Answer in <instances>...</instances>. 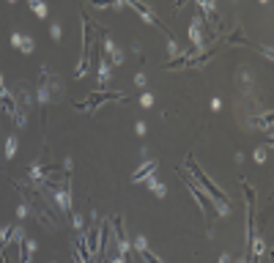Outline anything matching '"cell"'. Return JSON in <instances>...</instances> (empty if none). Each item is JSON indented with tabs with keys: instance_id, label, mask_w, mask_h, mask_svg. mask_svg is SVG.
<instances>
[{
	"instance_id": "obj_1",
	"label": "cell",
	"mask_w": 274,
	"mask_h": 263,
	"mask_svg": "<svg viewBox=\"0 0 274 263\" xmlns=\"http://www.w3.org/2000/svg\"><path fill=\"white\" fill-rule=\"evenodd\" d=\"M14 187L20 189V192L27 197V203H30V206L36 208V217H39V222L44 225V228H47V230H58V222H55L52 211L47 208V197H41V195L36 192V189L30 187V184H17V181H14Z\"/></svg>"
},
{
	"instance_id": "obj_2",
	"label": "cell",
	"mask_w": 274,
	"mask_h": 263,
	"mask_svg": "<svg viewBox=\"0 0 274 263\" xmlns=\"http://www.w3.org/2000/svg\"><path fill=\"white\" fill-rule=\"evenodd\" d=\"M186 170H189V173L195 175V178H198L200 184H203V189H206L208 195H211L214 200H217V203H222V211H228V208H230V200H228V195L222 192V189H217V187H214L211 181H208V175H206L203 170H200V167H198V162L192 159V156L186 159Z\"/></svg>"
},
{
	"instance_id": "obj_3",
	"label": "cell",
	"mask_w": 274,
	"mask_h": 263,
	"mask_svg": "<svg viewBox=\"0 0 274 263\" xmlns=\"http://www.w3.org/2000/svg\"><path fill=\"white\" fill-rule=\"evenodd\" d=\"M61 99V80L52 74V71H41L39 77V102L49 104V102H58Z\"/></svg>"
},
{
	"instance_id": "obj_4",
	"label": "cell",
	"mask_w": 274,
	"mask_h": 263,
	"mask_svg": "<svg viewBox=\"0 0 274 263\" xmlns=\"http://www.w3.org/2000/svg\"><path fill=\"white\" fill-rule=\"evenodd\" d=\"M102 102H126V93H118V90H96V93H91L85 102H74V107L77 110L93 112Z\"/></svg>"
},
{
	"instance_id": "obj_5",
	"label": "cell",
	"mask_w": 274,
	"mask_h": 263,
	"mask_svg": "<svg viewBox=\"0 0 274 263\" xmlns=\"http://www.w3.org/2000/svg\"><path fill=\"white\" fill-rule=\"evenodd\" d=\"M181 175H184V181H186V187H189L192 197H195V200H198V206H200V208H203V211H206V214H208V217H214V208H211V203H208V197H206V195H203V192H200V189H198V187H195V181H192V178H189V175H186V173H184V170H181Z\"/></svg>"
},
{
	"instance_id": "obj_6",
	"label": "cell",
	"mask_w": 274,
	"mask_h": 263,
	"mask_svg": "<svg viewBox=\"0 0 274 263\" xmlns=\"http://www.w3.org/2000/svg\"><path fill=\"white\" fill-rule=\"evenodd\" d=\"M110 225H113V230H115V241H118L121 255H126V252H129V241H126V233H123V219H121V217H113Z\"/></svg>"
},
{
	"instance_id": "obj_7",
	"label": "cell",
	"mask_w": 274,
	"mask_h": 263,
	"mask_svg": "<svg viewBox=\"0 0 274 263\" xmlns=\"http://www.w3.org/2000/svg\"><path fill=\"white\" fill-rule=\"evenodd\" d=\"M17 102L22 104V115H25V110L33 107V93H30V85H25V83L17 85Z\"/></svg>"
},
{
	"instance_id": "obj_8",
	"label": "cell",
	"mask_w": 274,
	"mask_h": 263,
	"mask_svg": "<svg viewBox=\"0 0 274 263\" xmlns=\"http://www.w3.org/2000/svg\"><path fill=\"white\" fill-rule=\"evenodd\" d=\"M151 173H157V162H145V165L137 167V173L132 175V181H145Z\"/></svg>"
},
{
	"instance_id": "obj_9",
	"label": "cell",
	"mask_w": 274,
	"mask_h": 263,
	"mask_svg": "<svg viewBox=\"0 0 274 263\" xmlns=\"http://www.w3.org/2000/svg\"><path fill=\"white\" fill-rule=\"evenodd\" d=\"M55 200H58V206L63 208V211H68L71 208V195H68V189H55Z\"/></svg>"
},
{
	"instance_id": "obj_10",
	"label": "cell",
	"mask_w": 274,
	"mask_h": 263,
	"mask_svg": "<svg viewBox=\"0 0 274 263\" xmlns=\"http://www.w3.org/2000/svg\"><path fill=\"white\" fill-rule=\"evenodd\" d=\"M137 249H140V255H143L145 263H159V258H157V255H151L148 249H145V239H137Z\"/></svg>"
},
{
	"instance_id": "obj_11",
	"label": "cell",
	"mask_w": 274,
	"mask_h": 263,
	"mask_svg": "<svg viewBox=\"0 0 274 263\" xmlns=\"http://www.w3.org/2000/svg\"><path fill=\"white\" fill-rule=\"evenodd\" d=\"M107 80H110V63L102 61V69H99V83H102V88L107 85Z\"/></svg>"
},
{
	"instance_id": "obj_12",
	"label": "cell",
	"mask_w": 274,
	"mask_h": 263,
	"mask_svg": "<svg viewBox=\"0 0 274 263\" xmlns=\"http://www.w3.org/2000/svg\"><path fill=\"white\" fill-rule=\"evenodd\" d=\"M14 151H17V137H8V143H6V156L8 159L14 156Z\"/></svg>"
},
{
	"instance_id": "obj_13",
	"label": "cell",
	"mask_w": 274,
	"mask_h": 263,
	"mask_svg": "<svg viewBox=\"0 0 274 263\" xmlns=\"http://www.w3.org/2000/svg\"><path fill=\"white\" fill-rule=\"evenodd\" d=\"M20 49H22V52H33V39H27V36H25L22 44H20Z\"/></svg>"
},
{
	"instance_id": "obj_14",
	"label": "cell",
	"mask_w": 274,
	"mask_h": 263,
	"mask_svg": "<svg viewBox=\"0 0 274 263\" xmlns=\"http://www.w3.org/2000/svg\"><path fill=\"white\" fill-rule=\"evenodd\" d=\"M148 187H151V189H157V195H159V197H162V195H164V187H162V184H159L157 178H151V181H148Z\"/></svg>"
},
{
	"instance_id": "obj_15",
	"label": "cell",
	"mask_w": 274,
	"mask_h": 263,
	"mask_svg": "<svg viewBox=\"0 0 274 263\" xmlns=\"http://www.w3.org/2000/svg\"><path fill=\"white\" fill-rule=\"evenodd\" d=\"M252 244H255V258H260V255H263V249H266L263 239H258V241H252Z\"/></svg>"
},
{
	"instance_id": "obj_16",
	"label": "cell",
	"mask_w": 274,
	"mask_h": 263,
	"mask_svg": "<svg viewBox=\"0 0 274 263\" xmlns=\"http://www.w3.org/2000/svg\"><path fill=\"white\" fill-rule=\"evenodd\" d=\"M33 11L39 17H47V6H41V3H33Z\"/></svg>"
},
{
	"instance_id": "obj_17",
	"label": "cell",
	"mask_w": 274,
	"mask_h": 263,
	"mask_svg": "<svg viewBox=\"0 0 274 263\" xmlns=\"http://www.w3.org/2000/svg\"><path fill=\"white\" fill-rule=\"evenodd\" d=\"M52 39H55V42L61 39V25H58V22H52Z\"/></svg>"
},
{
	"instance_id": "obj_18",
	"label": "cell",
	"mask_w": 274,
	"mask_h": 263,
	"mask_svg": "<svg viewBox=\"0 0 274 263\" xmlns=\"http://www.w3.org/2000/svg\"><path fill=\"white\" fill-rule=\"evenodd\" d=\"M11 44H14V47H20V44H22V36L20 33H11Z\"/></svg>"
},
{
	"instance_id": "obj_19",
	"label": "cell",
	"mask_w": 274,
	"mask_h": 263,
	"mask_svg": "<svg viewBox=\"0 0 274 263\" xmlns=\"http://www.w3.org/2000/svg\"><path fill=\"white\" fill-rule=\"evenodd\" d=\"M255 159H258V162H263V159H266V151H263V148H258V153H255Z\"/></svg>"
},
{
	"instance_id": "obj_20",
	"label": "cell",
	"mask_w": 274,
	"mask_h": 263,
	"mask_svg": "<svg viewBox=\"0 0 274 263\" xmlns=\"http://www.w3.org/2000/svg\"><path fill=\"white\" fill-rule=\"evenodd\" d=\"M3 93H6V90H3V80H0V96H3Z\"/></svg>"
}]
</instances>
